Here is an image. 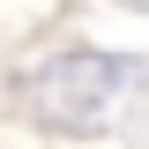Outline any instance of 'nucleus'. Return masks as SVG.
Here are the masks:
<instances>
[{
    "label": "nucleus",
    "instance_id": "f257e3e1",
    "mask_svg": "<svg viewBox=\"0 0 149 149\" xmlns=\"http://www.w3.org/2000/svg\"><path fill=\"white\" fill-rule=\"evenodd\" d=\"M134 82L127 60H104V52H74V60H52L37 74V112L52 127H104L119 90Z\"/></svg>",
    "mask_w": 149,
    "mask_h": 149
}]
</instances>
